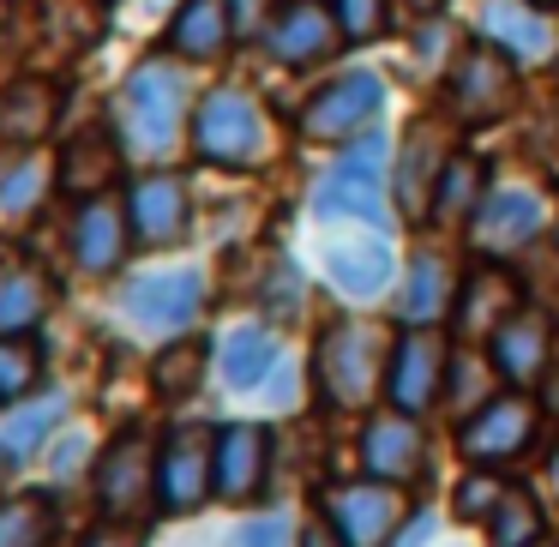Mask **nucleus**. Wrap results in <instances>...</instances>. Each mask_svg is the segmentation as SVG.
<instances>
[{
    "mask_svg": "<svg viewBox=\"0 0 559 547\" xmlns=\"http://www.w3.org/2000/svg\"><path fill=\"white\" fill-rule=\"evenodd\" d=\"M313 211L325 223H361V229H391V133L367 127L343 145V157L313 187Z\"/></svg>",
    "mask_w": 559,
    "mask_h": 547,
    "instance_id": "obj_1",
    "label": "nucleus"
},
{
    "mask_svg": "<svg viewBox=\"0 0 559 547\" xmlns=\"http://www.w3.org/2000/svg\"><path fill=\"white\" fill-rule=\"evenodd\" d=\"M187 121V73L175 61H139L115 103V139L127 157H169Z\"/></svg>",
    "mask_w": 559,
    "mask_h": 547,
    "instance_id": "obj_2",
    "label": "nucleus"
},
{
    "mask_svg": "<svg viewBox=\"0 0 559 547\" xmlns=\"http://www.w3.org/2000/svg\"><path fill=\"white\" fill-rule=\"evenodd\" d=\"M187 139H193V157L211 163V169H259L271 157V115L253 91L241 85H217L199 97L193 121H187Z\"/></svg>",
    "mask_w": 559,
    "mask_h": 547,
    "instance_id": "obj_3",
    "label": "nucleus"
},
{
    "mask_svg": "<svg viewBox=\"0 0 559 547\" xmlns=\"http://www.w3.org/2000/svg\"><path fill=\"white\" fill-rule=\"evenodd\" d=\"M523 103V67L487 37L457 43L445 67V115L457 127H499Z\"/></svg>",
    "mask_w": 559,
    "mask_h": 547,
    "instance_id": "obj_4",
    "label": "nucleus"
},
{
    "mask_svg": "<svg viewBox=\"0 0 559 547\" xmlns=\"http://www.w3.org/2000/svg\"><path fill=\"white\" fill-rule=\"evenodd\" d=\"M385 355H391V337L367 319H337L325 325L313 349V373H319V391H325L331 409H361L373 403V391L385 385Z\"/></svg>",
    "mask_w": 559,
    "mask_h": 547,
    "instance_id": "obj_5",
    "label": "nucleus"
},
{
    "mask_svg": "<svg viewBox=\"0 0 559 547\" xmlns=\"http://www.w3.org/2000/svg\"><path fill=\"white\" fill-rule=\"evenodd\" d=\"M451 355H457V343L445 337V325H397L391 355H385V385H379L385 409L427 415L439 397H445Z\"/></svg>",
    "mask_w": 559,
    "mask_h": 547,
    "instance_id": "obj_6",
    "label": "nucleus"
},
{
    "mask_svg": "<svg viewBox=\"0 0 559 547\" xmlns=\"http://www.w3.org/2000/svg\"><path fill=\"white\" fill-rule=\"evenodd\" d=\"M379 115H385V79L373 67H349V73H331L301 103L295 127H301L307 145H349L367 127H379Z\"/></svg>",
    "mask_w": 559,
    "mask_h": 547,
    "instance_id": "obj_7",
    "label": "nucleus"
},
{
    "mask_svg": "<svg viewBox=\"0 0 559 547\" xmlns=\"http://www.w3.org/2000/svg\"><path fill=\"white\" fill-rule=\"evenodd\" d=\"M554 223V199L530 181H493L481 193L469 217V247L481 259H506V253H530Z\"/></svg>",
    "mask_w": 559,
    "mask_h": 547,
    "instance_id": "obj_8",
    "label": "nucleus"
},
{
    "mask_svg": "<svg viewBox=\"0 0 559 547\" xmlns=\"http://www.w3.org/2000/svg\"><path fill=\"white\" fill-rule=\"evenodd\" d=\"M535 433H542V403H535L530 391H518V385L493 391V397H487L481 409L457 421V445H463V457L481 463V469L518 463L523 451L535 445Z\"/></svg>",
    "mask_w": 559,
    "mask_h": 547,
    "instance_id": "obj_9",
    "label": "nucleus"
},
{
    "mask_svg": "<svg viewBox=\"0 0 559 547\" xmlns=\"http://www.w3.org/2000/svg\"><path fill=\"white\" fill-rule=\"evenodd\" d=\"M451 115H415L409 127L397 133V169H391V199H397V211L409 223H427V205H433V187L439 175H445V163L457 157V145H451Z\"/></svg>",
    "mask_w": 559,
    "mask_h": 547,
    "instance_id": "obj_10",
    "label": "nucleus"
},
{
    "mask_svg": "<svg viewBox=\"0 0 559 547\" xmlns=\"http://www.w3.org/2000/svg\"><path fill=\"white\" fill-rule=\"evenodd\" d=\"M319 518L331 523V535H337L343 547H391V535L403 530V518H409V499H403V487L391 481H343V487H325V499H319Z\"/></svg>",
    "mask_w": 559,
    "mask_h": 547,
    "instance_id": "obj_11",
    "label": "nucleus"
},
{
    "mask_svg": "<svg viewBox=\"0 0 559 547\" xmlns=\"http://www.w3.org/2000/svg\"><path fill=\"white\" fill-rule=\"evenodd\" d=\"M217 494V427H175L157 451V506L187 518Z\"/></svg>",
    "mask_w": 559,
    "mask_h": 547,
    "instance_id": "obj_12",
    "label": "nucleus"
},
{
    "mask_svg": "<svg viewBox=\"0 0 559 547\" xmlns=\"http://www.w3.org/2000/svg\"><path fill=\"white\" fill-rule=\"evenodd\" d=\"M121 307H127V319H133L139 331H163V337H175V331H187L199 319V307H205V271H193V265L145 271V277L127 283Z\"/></svg>",
    "mask_w": 559,
    "mask_h": 547,
    "instance_id": "obj_13",
    "label": "nucleus"
},
{
    "mask_svg": "<svg viewBox=\"0 0 559 547\" xmlns=\"http://www.w3.org/2000/svg\"><path fill=\"white\" fill-rule=\"evenodd\" d=\"M265 49L277 67L289 73H307V67H325L337 49H349L331 19V0H283L265 25Z\"/></svg>",
    "mask_w": 559,
    "mask_h": 547,
    "instance_id": "obj_14",
    "label": "nucleus"
},
{
    "mask_svg": "<svg viewBox=\"0 0 559 547\" xmlns=\"http://www.w3.org/2000/svg\"><path fill=\"white\" fill-rule=\"evenodd\" d=\"M481 349H487V361L499 367L506 385L530 391V385H542L547 367H554V319H547V307H518Z\"/></svg>",
    "mask_w": 559,
    "mask_h": 547,
    "instance_id": "obj_15",
    "label": "nucleus"
},
{
    "mask_svg": "<svg viewBox=\"0 0 559 547\" xmlns=\"http://www.w3.org/2000/svg\"><path fill=\"white\" fill-rule=\"evenodd\" d=\"M157 499V451L145 445V433H121L97 463V506L103 518H139Z\"/></svg>",
    "mask_w": 559,
    "mask_h": 547,
    "instance_id": "obj_16",
    "label": "nucleus"
},
{
    "mask_svg": "<svg viewBox=\"0 0 559 547\" xmlns=\"http://www.w3.org/2000/svg\"><path fill=\"white\" fill-rule=\"evenodd\" d=\"M475 37L506 49L518 67H535V61H554L559 55V25H554L547 7H535V0H481Z\"/></svg>",
    "mask_w": 559,
    "mask_h": 547,
    "instance_id": "obj_17",
    "label": "nucleus"
},
{
    "mask_svg": "<svg viewBox=\"0 0 559 547\" xmlns=\"http://www.w3.org/2000/svg\"><path fill=\"white\" fill-rule=\"evenodd\" d=\"M127 223H133L139 247H175L187 235V223H193L187 181L175 169H145L127 187Z\"/></svg>",
    "mask_w": 559,
    "mask_h": 547,
    "instance_id": "obj_18",
    "label": "nucleus"
},
{
    "mask_svg": "<svg viewBox=\"0 0 559 547\" xmlns=\"http://www.w3.org/2000/svg\"><path fill=\"white\" fill-rule=\"evenodd\" d=\"M523 307V277L506 265H475L457 283V307H451V331L463 343H487L511 313Z\"/></svg>",
    "mask_w": 559,
    "mask_h": 547,
    "instance_id": "obj_19",
    "label": "nucleus"
},
{
    "mask_svg": "<svg viewBox=\"0 0 559 547\" xmlns=\"http://www.w3.org/2000/svg\"><path fill=\"white\" fill-rule=\"evenodd\" d=\"M361 463L373 481H391V487H409L421 481L427 469V439H421V415H403V409H385L361 427Z\"/></svg>",
    "mask_w": 559,
    "mask_h": 547,
    "instance_id": "obj_20",
    "label": "nucleus"
},
{
    "mask_svg": "<svg viewBox=\"0 0 559 547\" xmlns=\"http://www.w3.org/2000/svg\"><path fill=\"white\" fill-rule=\"evenodd\" d=\"M271 475V433L259 421H229L217 427V499L247 506V499L265 494Z\"/></svg>",
    "mask_w": 559,
    "mask_h": 547,
    "instance_id": "obj_21",
    "label": "nucleus"
},
{
    "mask_svg": "<svg viewBox=\"0 0 559 547\" xmlns=\"http://www.w3.org/2000/svg\"><path fill=\"white\" fill-rule=\"evenodd\" d=\"M325 271L349 301H373V295L391 289L397 277V253H391V235L385 229H361L349 241H331L325 247Z\"/></svg>",
    "mask_w": 559,
    "mask_h": 547,
    "instance_id": "obj_22",
    "label": "nucleus"
},
{
    "mask_svg": "<svg viewBox=\"0 0 559 547\" xmlns=\"http://www.w3.org/2000/svg\"><path fill=\"white\" fill-rule=\"evenodd\" d=\"M127 241H133L127 205L91 193L85 205H79V217H73V265L85 271V277H109V271H121Z\"/></svg>",
    "mask_w": 559,
    "mask_h": 547,
    "instance_id": "obj_23",
    "label": "nucleus"
},
{
    "mask_svg": "<svg viewBox=\"0 0 559 547\" xmlns=\"http://www.w3.org/2000/svg\"><path fill=\"white\" fill-rule=\"evenodd\" d=\"M163 43H169L175 61H193V67L223 61L235 43V0H181L169 13V37Z\"/></svg>",
    "mask_w": 559,
    "mask_h": 547,
    "instance_id": "obj_24",
    "label": "nucleus"
},
{
    "mask_svg": "<svg viewBox=\"0 0 559 547\" xmlns=\"http://www.w3.org/2000/svg\"><path fill=\"white\" fill-rule=\"evenodd\" d=\"M457 307V271L439 253H415L397 289V325H451Z\"/></svg>",
    "mask_w": 559,
    "mask_h": 547,
    "instance_id": "obj_25",
    "label": "nucleus"
},
{
    "mask_svg": "<svg viewBox=\"0 0 559 547\" xmlns=\"http://www.w3.org/2000/svg\"><path fill=\"white\" fill-rule=\"evenodd\" d=\"M283 367V349L271 337V325H235L217 349V373L229 391H259L271 385V373Z\"/></svg>",
    "mask_w": 559,
    "mask_h": 547,
    "instance_id": "obj_26",
    "label": "nucleus"
},
{
    "mask_svg": "<svg viewBox=\"0 0 559 547\" xmlns=\"http://www.w3.org/2000/svg\"><path fill=\"white\" fill-rule=\"evenodd\" d=\"M487 187H493L487 163L469 157V151H457V157L445 163V175H439V187H433L427 223H439V229H469V217H475V205H481Z\"/></svg>",
    "mask_w": 559,
    "mask_h": 547,
    "instance_id": "obj_27",
    "label": "nucleus"
},
{
    "mask_svg": "<svg viewBox=\"0 0 559 547\" xmlns=\"http://www.w3.org/2000/svg\"><path fill=\"white\" fill-rule=\"evenodd\" d=\"M61 421H67V397H61V391H43L37 403H19V409L0 421V451H7L13 463L37 457Z\"/></svg>",
    "mask_w": 559,
    "mask_h": 547,
    "instance_id": "obj_28",
    "label": "nucleus"
},
{
    "mask_svg": "<svg viewBox=\"0 0 559 547\" xmlns=\"http://www.w3.org/2000/svg\"><path fill=\"white\" fill-rule=\"evenodd\" d=\"M487 547H542L547 542V511L530 487H506V499L493 506V518L481 523Z\"/></svg>",
    "mask_w": 559,
    "mask_h": 547,
    "instance_id": "obj_29",
    "label": "nucleus"
},
{
    "mask_svg": "<svg viewBox=\"0 0 559 547\" xmlns=\"http://www.w3.org/2000/svg\"><path fill=\"white\" fill-rule=\"evenodd\" d=\"M499 391V367L487 361V349H457L451 355V373H445V409H457V421L463 415H475L487 397Z\"/></svg>",
    "mask_w": 559,
    "mask_h": 547,
    "instance_id": "obj_30",
    "label": "nucleus"
},
{
    "mask_svg": "<svg viewBox=\"0 0 559 547\" xmlns=\"http://www.w3.org/2000/svg\"><path fill=\"white\" fill-rule=\"evenodd\" d=\"M55 121V91L37 85V79H25V85H13V97L0 103V133L19 139V145H31V139H43Z\"/></svg>",
    "mask_w": 559,
    "mask_h": 547,
    "instance_id": "obj_31",
    "label": "nucleus"
},
{
    "mask_svg": "<svg viewBox=\"0 0 559 547\" xmlns=\"http://www.w3.org/2000/svg\"><path fill=\"white\" fill-rule=\"evenodd\" d=\"M115 163H121V139L91 133V139H79V145L61 157V181L73 187V193H97V187L115 175Z\"/></svg>",
    "mask_w": 559,
    "mask_h": 547,
    "instance_id": "obj_32",
    "label": "nucleus"
},
{
    "mask_svg": "<svg viewBox=\"0 0 559 547\" xmlns=\"http://www.w3.org/2000/svg\"><path fill=\"white\" fill-rule=\"evenodd\" d=\"M43 307H49L43 277H31V271H7V277H0V337H25V331L43 319Z\"/></svg>",
    "mask_w": 559,
    "mask_h": 547,
    "instance_id": "obj_33",
    "label": "nucleus"
},
{
    "mask_svg": "<svg viewBox=\"0 0 559 547\" xmlns=\"http://www.w3.org/2000/svg\"><path fill=\"white\" fill-rule=\"evenodd\" d=\"M43 193H49V163L43 157H25L13 169H0V223H25L43 205Z\"/></svg>",
    "mask_w": 559,
    "mask_h": 547,
    "instance_id": "obj_34",
    "label": "nucleus"
},
{
    "mask_svg": "<svg viewBox=\"0 0 559 547\" xmlns=\"http://www.w3.org/2000/svg\"><path fill=\"white\" fill-rule=\"evenodd\" d=\"M49 530H55L49 499L37 494L0 499V547H49Z\"/></svg>",
    "mask_w": 559,
    "mask_h": 547,
    "instance_id": "obj_35",
    "label": "nucleus"
},
{
    "mask_svg": "<svg viewBox=\"0 0 559 547\" xmlns=\"http://www.w3.org/2000/svg\"><path fill=\"white\" fill-rule=\"evenodd\" d=\"M331 19H337L343 43L361 49V43H379L397 19V0H331Z\"/></svg>",
    "mask_w": 559,
    "mask_h": 547,
    "instance_id": "obj_36",
    "label": "nucleus"
},
{
    "mask_svg": "<svg viewBox=\"0 0 559 547\" xmlns=\"http://www.w3.org/2000/svg\"><path fill=\"white\" fill-rule=\"evenodd\" d=\"M43 379V355L25 337H0V409L7 403H25Z\"/></svg>",
    "mask_w": 559,
    "mask_h": 547,
    "instance_id": "obj_37",
    "label": "nucleus"
},
{
    "mask_svg": "<svg viewBox=\"0 0 559 547\" xmlns=\"http://www.w3.org/2000/svg\"><path fill=\"white\" fill-rule=\"evenodd\" d=\"M205 379V343H169L157 355V391L163 397H193V385Z\"/></svg>",
    "mask_w": 559,
    "mask_h": 547,
    "instance_id": "obj_38",
    "label": "nucleus"
},
{
    "mask_svg": "<svg viewBox=\"0 0 559 547\" xmlns=\"http://www.w3.org/2000/svg\"><path fill=\"white\" fill-rule=\"evenodd\" d=\"M499 499H506V481H499L493 469H481V463H469L463 481H457V518L463 523H487Z\"/></svg>",
    "mask_w": 559,
    "mask_h": 547,
    "instance_id": "obj_39",
    "label": "nucleus"
},
{
    "mask_svg": "<svg viewBox=\"0 0 559 547\" xmlns=\"http://www.w3.org/2000/svg\"><path fill=\"white\" fill-rule=\"evenodd\" d=\"M301 301H307L301 271H295L289 259H277V265H271V277H265V307H271L277 319H289V313H301Z\"/></svg>",
    "mask_w": 559,
    "mask_h": 547,
    "instance_id": "obj_40",
    "label": "nucleus"
},
{
    "mask_svg": "<svg viewBox=\"0 0 559 547\" xmlns=\"http://www.w3.org/2000/svg\"><path fill=\"white\" fill-rule=\"evenodd\" d=\"M229 547H295V530L283 511H265V518H247L241 530L229 535Z\"/></svg>",
    "mask_w": 559,
    "mask_h": 547,
    "instance_id": "obj_41",
    "label": "nucleus"
},
{
    "mask_svg": "<svg viewBox=\"0 0 559 547\" xmlns=\"http://www.w3.org/2000/svg\"><path fill=\"white\" fill-rule=\"evenodd\" d=\"M427 535H433V511H415V518H403V530L391 535V547H427Z\"/></svg>",
    "mask_w": 559,
    "mask_h": 547,
    "instance_id": "obj_42",
    "label": "nucleus"
},
{
    "mask_svg": "<svg viewBox=\"0 0 559 547\" xmlns=\"http://www.w3.org/2000/svg\"><path fill=\"white\" fill-rule=\"evenodd\" d=\"M85 547H139V530H127L121 518H109V530L85 535Z\"/></svg>",
    "mask_w": 559,
    "mask_h": 547,
    "instance_id": "obj_43",
    "label": "nucleus"
},
{
    "mask_svg": "<svg viewBox=\"0 0 559 547\" xmlns=\"http://www.w3.org/2000/svg\"><path fill=\"white\" fill-rule=\"evenodd\" d=\"M445 7H451V0H397V13L415 19V25H427V19H445Z\"/></svg>",
    "mask_w": 559,
    "mask_h": 547,
    "instance_id": "obj_44",
    "label": "nucleus"
},
{
    "mask_svg": "<svg viewBox=\"0 0 559 547\" xmlns=\"http://www.w3.org/2000/svg\"><path fill=\"white\" fill-rule=\"evenodd\" d=\"M542 415H554V421H559V361L547 367V379H542Z\"/></svg>",
    "mask_w": 559,
    "mask_h": 547,
    "instance_id": "obj_45",
    "label": "nucleus"
},
{
    "mask_svg": "<svg viewBox=\"0 0 559 547\" xmlns=\"http://www.w3.org/2000/svg\"><path fill=\"white\" fill-rule=\"evenodd\" d=\"M301 547H343V542L331 535V523L319 518V523H307V530H301Z\"/></svg>",
    "mask_w": 559,
    "mask_h": 547,
    "instance_id": "obj_46",
    "label": "nucleus"
},
{
    "mask_svg": "<svg viewBox=\"0 0 559 547\" xmlns=\"http://www.w3.org/2000/svg\"><path fill=\"white\" fill-rule=\"evenodd\" d=\"M547 481H554V494H559V451H554V463H547Z\"/></svg>",
    "mask_w": 559,
    "mask_h": 547,
    "instance_id": "obj_47",
    "label": "nucleus"
},
{
    "mask_svg": "<svg viewBox=\"0 0 559 547\" xmlns=\"http://www.w3.org/2000/svg\"><path fill=\"white\" fill-rule=\"evenodd\" d=\"M535 7H547V13H554V7H559V0H535Z\"/></svg>",
    "mask_w": 559,
    "mask_h": 547,
    "instance_id": "obj_48",
    "label": "nucleus"
},
{
    "mask_svg": "<svg viewBox=\"0 0 559 547\" xmlns=\"http://www.w3.org/2000/svg\"><path fill=\"white\" fill-rule=\"evenodd\" d=\"M7 463H13V457H7V451H0V475H7Z\"/></svg>",
    "mask_w": 559,
    "mask_h": 547,
    "instance_id": "obj_49",
    "label": "nucleus"
}]
</instances>
